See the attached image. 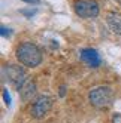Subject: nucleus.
Here are the masks:
<instances>
[{"mask_svg": "<svg viewBox=\"0 0 121 123\" xmlns=\"http://www.w3.org/2000/svg\"><path fill=\"white\" fill-rule=\"evenodd\" d=\"M15 55H16V59L21 62V65L29 67V68H34V67H38L42 62V52H40V49L36 45L30 43V42L21 43V45L16 48Z\"/></svg>", "mask_w": 121, "mask_h": 123, "instance_id": "1", "label": "nucleus"}, {"mask_svg": "<svg viewBox=\"0 0 121 123\" xmlns=\"http://www.w3.org/2000/svg\"><path fill=\"white\" fill-rule=\"evenodd\" d=\"M88 101L94 108H108L114 102V91L109 86H97L88 92Z\"/></svg>", "mask_w": 121, "mask_h": 123, "instance_id": "2", "label": "nucleus"}, {"mask_svg": "<svg viewBox=\"0 0 121 123\" xmlns=\"http://www.w3.org/2000/svg\"><path fill=\"white\" fill-rule=\"evenodd\" d=\"M2 77L5 82H9L11 85L20 87L24 85V82L27 80V76H25V71L20 67V65H15V64H6L2 68Z\"/></svg>", "mask_w": 121, "mask_h": 123, "instance_id": "3", "label": "nucleus"}, {"mask_svg": "<svg viewBox=\"0 0 121 123\" xmlns=\"http://www.w3.org/2000/svg\"><path fill=\"white\" fill-rule=\"evenodd\" d=\"M53 104H54V98H53V96H49V95H40V96H38V98L33 101L31 107H30L31 117H34V119L45 117L46 114L49 113V110L53 108Z\"/></svg>", "mask_w": 121, "mask_h": 123, "instance_id": "4", "label": "nucleus"}, {"mask_svg": "<svg viewBox=\"0 0 121 123\" xmlns=\"http://www.w3.org/2000/svg\"><path fill=\"white\" fill-rule=\"evenodd\" d=\"M73 9L75 13L81 18H96L100 12L97 2H93V0H78L73 5Z\"/></svg>", "mask_w": 121, "mask_h": 123, "instance_id": "5", "label": "nucleus"}, {"mask_svg": "<svg viewBox=\"0 0 121 123\" xmlns=\"http://www.w3.org/2000/svg\"><path fill=\"white\" fill-rule=\"evenodd\" d=\"M79 58L81 61L85 64V65H88V67H93V68H96L102 64V58L99 55V52L96 49H93V48H85V49H81L79 52Z\"/></svg>", "mask_w": 121, "mask_h": 123, "instance_id": "6", "label": "nucleus"}, {"mask_svg": "<svg viewBox=\"0 0 121 123\" xmlns=\"http://www.w3.org/2000/svg\"><path fill=\"white\" fill-rule=\"evenodd\" d=\"M18 91H20V95H21L23 101L27 102V101L33 99V96L36 95V85H34V82H31L30 79H27Z\"/></svg>", "mask_w": 121, "mask_h": 123, "instance_id": "7", "label": "nucleus"}, {"mask_svg": "<svg viewBox=\"0 0 121 123\" xmlns=\"http://www.w3.org/2000/svg\"><path fill=\"white\" fill-rule=\"evenodd\" d=\"M106 22L109 25V28L112 30V33L121 36V13L118 12H109L106 16Z\"/></svg>", "mask_w": 121, "mask_h": 123, "instance_id": "8", "label": "nucleus"}, {"mask_svg": "<svg viewBox=\"0 0 121 123\" xmlns=\"http://www.w3.org/2000/svg\"><path fill=\"white\" fill-rule=\"evenodd\" d=\"M0 34H2L3 37H11L12 36V30L5 27V25H2V27H0Z\"/></svg>", "mask_w": 121, "mask_h": 123, "instance_id": "9", "label": "nucleus"}, {"mask_svg": "<svg viewBox=\"0 0 121 123\" xmlns=\"http://www.w3.org/2000/svg\"><path fill=\"white\" fill-rule=\"evenodd\" d=\"M3 99H5L6 105H11V96L8 93V89H3Z\"/></svg>", "mask_w": 121, "mask_h": 123, "instance_id": "10", "label": "nucleus"}, {"mask_svg": "<svg viewBox=\"0 0 121 123\" xmlns=\"http://www.w3.org/2000/svg\"><path fill=\"white\" fill-rule=\"evenodd\" d=\"M111 123H121V113L114 114V116H112V119H111Z\"/></svg>", "mask_w": 121, "mask_h": 123, "instance_id": "11", "label": "nucleus"}, {"mask_svg": "<svg viewBox=\"0 0 121 123\" xmlns=\"http://www.w3.org/2000/svg\"><path fill=\"white\" fill-rule=\"evenodd\" d=\"M21 2L29 3V5H39V3H40V0H21Z\"/></svg>", "mask_w": 121, "mask_h": 123, "instance_id": "12", "label": "nucleus"}, {"mask_svg": "<svg viewBox=\"0 0 121 123\" xmlns=\"http://www.w3.org/2000/svg\"><path fill=\"white\" fill-rule=\"evenodd\" d=\"M21 13L25 15V16H33L34 13H36V11H21Z\"/></svg>", "mask_w": 121, "mask_h": 123, "instance_id": "13", "label": "nucleus"}, {"mask_svg": "<svg viewBox=\"0 0 121 123\" xmlns=\"http://www.w3.org/2000/svg\"><path fill=\"white\" fill-rule=\"evenodd\" d=\"M117 3H118V5H120V6H121V0H117Z\"/></svg>", "mask_w": 121, "mask_h": 123, "instance_id": "14", "label": "nucleus"}]
</instances>
